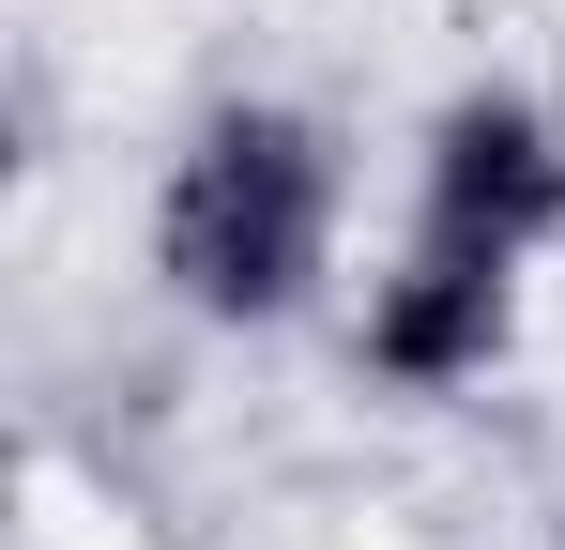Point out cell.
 Listing matches in <instances>:
<instances>
[{
    "instance_id": "obj_1",
    "label": "cell",
    "mask_w": 565,
    "mask_h": 550,
    "mask_svg": "<svg viewBox=\"0 0 565 550\" xmlns=\"http://www.w3.org/2000/svg\"><path fill=\"white\" fill-rule=\"evenodd\" d=\"M352 245V138L290 92H214L153 183V290L214 337H290Z\"/></svg>"
},
{
    "instance_id": "obj_2",
    "label": "cell",
    "mask_w": 565,
    "mask_h": 550,
    "mask_svg": "<svg viewBox=\"0 0 565 550\" xmlns=\"http://www.w3.org/2000/svg\"><path fill=\"white\" fill-rule=\"evenodd\" d=\"M413 245H459V261L535 275L565 245V107L520 77H459L413 123Z\"/></svg>"
},
{
    "instance_id": "obj_3",
    "label": "cell",
    "mask_w": 565,
    "mask_h": 550,
    "mask_svg": "<svg viewBox=\"0 0 565 550\" xmlns=\"http://www.w3.org/2000/svg\"><path fill=\"white\" fill-rule=\"evenodd\" d=\"M520 290H535V275L397 230V261H382L367 306H352V367H367L382 398H459V382H489V367L520 352Z\"/></svg>"
}]
</instances>
